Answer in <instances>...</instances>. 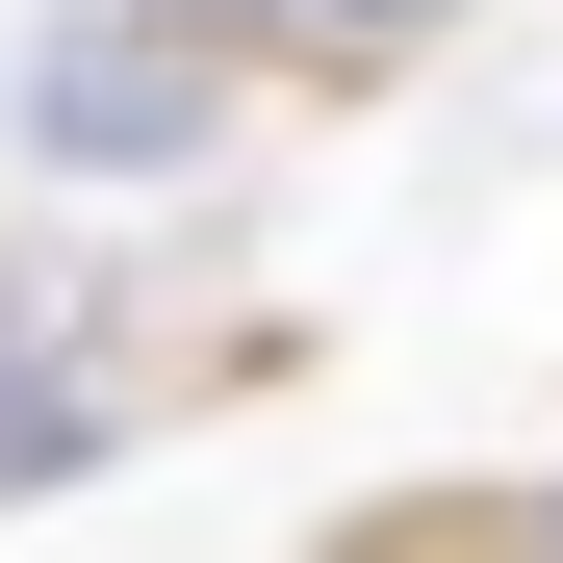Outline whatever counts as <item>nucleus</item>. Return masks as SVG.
<instances>
[{
    "mask_svg": "<svg viewBox=\"0 0 563 563\" xmlns=\"http://www.w3.org/2000/svg\"><path fill=\"white\" fill-rule=\"evenodd\" d=\"M231 129V77H206V26H179V0H129V26H52L26 52V154L52 179H179Z\"/></svg>",
    "mask_w": 563,
    "mask_h": 563,
    "instance_id": "nucleus-1",
    "label": "nucleus"
},
{
    "mask_svg": "<svg viewBox=\"0 0 563 563\" xmlns=\"http://www.w3.org/2000/svg\"><path fill=\"white\" fill-rule=\"evenodd\" d=\"M103 358H77V256H0V487H77L103 461Z\"/></svg>",
    "mask_w": 563,
    "mask_h": 563,
    "instance_id": "nucleus-2",
    "label": "nucleus"
},
{
    "mask_svg": "<svg viewBox=\"0 0 563 563\" xmlns=\"http://www.w3.org/2000/svg\"><path fill=\"white\" fill-rule=\"evenodd\" d=\"M410 26H461V0H282L256 52H410Z\"/></svg>",
    "mask_w": 563,
    "mask_h": 563,
    "instance_id": "nucleus-3",
    "label": "nucleus"
},
{
    "mask_svg": "<svg viewBox=\"0 0 563 563\" xmlns=\"http://www.w3.org/2000/svg\"><path fill=\"white\" fill-rule=\"evenodd\" d=\"M179 26H282V0H179Z\"/></svg>",
    "mask_w": 563,
    "mask_h": 563,
    "instance_id": "nucleus-4",
    "label": "nucleus"
},
{
    "mask_svg": "<svg viewBox=\"0 0 563 563\" xmlns=\"http://www.w3.org/2000/svg\"><path fill=\"white\" fill-rule=\"evenodd\" d=\"M512 538H538V563H563V512H512Z\"/></svg>",
    "mask_w": 563,
    "mask_h": 563,
    "instance_id": "nucleus-5",
    "label": "nucleus"
}]
</instances>
